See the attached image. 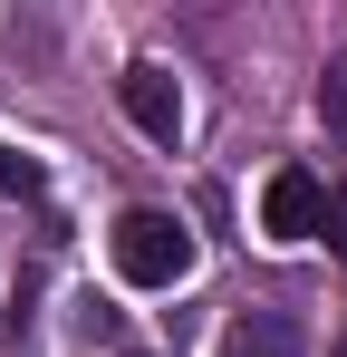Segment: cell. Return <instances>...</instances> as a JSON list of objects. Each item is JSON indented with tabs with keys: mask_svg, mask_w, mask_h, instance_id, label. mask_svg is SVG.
Wrapping results in <instances>:
<instances>
[{
	"mask_svg": "<svg viewBox=\"0 0 347 357\" xmlns=\"http://www.w3.org/2000/svg\"><path fill=\"white\" fill-rule=\"evenodd\" d=\"M116 271H125L135 290H183V280H193V232H183L174 213H125V222H116Z\"/></svg>",
	"mask_w": 347,
	"mask_h": 357,
	"instance_id": "cell-1",
	"label": "cell"
},
{
	"mask_svg": "<svg viewBox=\"0 0 347 357\" xmlns=\"http://www.w3.org/2000/svg\"><path fill=\"white\" fill-rule=\"evenodd\" d=\"M116 107L135 116V135H155V145L183 135V87H174L164 59H135V68H125V77H116Z\"/></svg>",
	"mask_w": 347,
	"mask_h": 357,
	"instance_id": "cell-2",
	"label": "cell"
},
{
	"mask_svg": "<svg viewBox=\"0 0 347 357\" xmlns=\"http://www.w3.org/2000/svg\"><path fill=\"white\" fill-rule=\"evenodd\" d=\"M318 222H328V183L309 174V165H280V174L261 183V232H280V241H318Z\"/></svg>",
	"mask_w": 347,
	"mask_h": 357,
	"instance_id": "cell-3",
	"label": "cell"
},
{
	"mask_svg": "<svg viewBox=\"0 0 347 357\" xmlns=\"http://www.w3.org/2000/svg\"><path fill=\"white\" fill-rule=\"evenodd\" d=\"M222 357H309V338H299L289 309H241L222 328Z\"/></svg>",
	"mask_w": 347,
	"mask_h": 357,
	"instance_id": "cell-4",
	"label": "cell"
},
{
	"mask_svg": "<svg viewBox=\"0 0 347 357\" xmlns=\"http://www.w3.org/2000/svg\"><path fill=\"white\" fill-rule=\"evenodd\" d=\"M318 126H328V135L347 145V49L328 59V77H318Z\"/></svg>",
	"mask_w": 347,
	"mask_h": 357,
	"instance_id": "cell-5",
	"label": "cell"
},
{
	"mask_svg": "<svg viewBox=\"0 0 347 357\" xmlns=\"http://www.w3.org/2000/svg\"><path fill=\"white\" fill-rule=\"evenodd\" d=\"M39 165H29V155H20V145H0V193H20V203H29V193H39Z\"/></svg>",
	"mask_w": 347,
	"mask_h": 357,
	"instance_id": "cell-6",
	"label": "cell"
},
{
	"mask_svg": "<svg viewBox=\"0 0 347 357\" xmlns=\"http://www.w3.org/2000/svg\"><path fill=\"white\" fill-rule=\"evenodd\" d=\"M318 241H328V251H338V261H347V183H338V193H328V222H318Z\"/></svg>",
	"mask_w": 347,
	"mask_h": 357,
	"instance_id": "cell-7",
	"label": "cell"
},
{
	"mask_svg": "<svg viewBox=\"0 0 347 357\" xmlns=\"http://www.w3.org/2000/svg\"><path fill=\"white\" fill-rule=\"evenodd\" d=\"M328 357H347V328H338V348H328Z\"/></svg>",
	"mask_w": 347,
	"mask_h": 357,
	"instance_id": "cell-8",
	"label": "cell"
}]
</instances>
